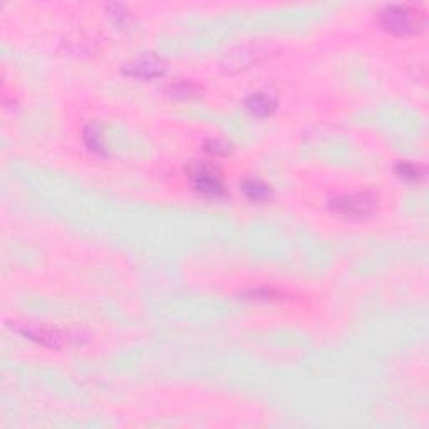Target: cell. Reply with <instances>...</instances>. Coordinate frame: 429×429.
Listing matches in <instances>:
<instances>
[{
  "instance_id": "obj_1",
  "label": "cell",
  "mask_w": 429,
  "mask_h": 429,
  "mask_svg": "<svg viewBox=\"0 0 429 429\" xmlns=\"http://www.w3.org/2000/svg\"><path fill=\"white\" fill-rule=\"evenodd\" d=\"M381 20L388 31L397 36H407V34L418 32L424 25V12L419 7L409 6V4H393L384 7L381 12Z\"/></svg>"
},
{
  "instance_id": "obj_2",
  "label": "cell",
  "mask_w": 429,
  "mask_h": 429,
  "mask_svg": "<svg viewBox=\"0 0 429 429\" xmlns=\"http://www.w3.org/2000/svg\"><path fill=\"white\" fill-rule=\"evenodd\" d=\"M334 213L347 218H366L377 210V196L374 193L359 191L339 195L329 201Z\"/></svg>"
},
{
  "instance_id": "obj_3",
  "label": "cell",
  "mask_w": 429,
  "mask_h": 429,
  "mask_svg": "<svg viewBox=\"0 0 429 429\" xmlns=\"http://www.w3.org/2000/svg\"><path fill=\"white\" fill-rule=\"evenodd\" d=\"M190 177L196 190L205 193V195L218 196L223 193V183L220 175H218L212 166L203 165V163H195L190 168Z\"/></svg>"
},
{
  "instance_id": "obj_4",
  "label": "cell",
  "mask_w": 429,
  "mask_h": 429,
  "mask_svg": "<svg viewBox=\"0 0 429 429\" xmlns=\"http://www.w3.org/2000/svg\"><path fill=\"white\" fill-rule=\"evenodd\" d=\"M264 55V50L260 49V46H253V44H245V46H238L237 49L230 50L229 54L225 55V69L226 71H240V69H247L250 67L253 62H257L259 59Z\"/></svg>"
},
{
  "instance_id": "obj_5",
  "label": "cell",
  "mask_w": 429,
  "mask_h": 429,
  "mask_svg": "<svg viewBox=\"0 0 429 429\" xmlns=\"http://www.w3.org/2000/svg\"><path fill=\"white\" fill-rule=\"evenodd\" d=\"M165 62L161 59L154 57V55H143V57L135 59V61L124 66L126 74L141 77V79H153V77L165 74Z\"/></svg>"
},
{
  "instance_id": "obj_6",
  "label": "cell",
  "mask_w": 429,
  "mask_h": 429,
  "mask_svg": "<svg viewBox=\"0 0 429 429\" xmlns=\"http://www.w3.org/2000/svg\"><path fill=\"white\" fill-rule=\"evenodd\" d=\"M19 330L25 337L32 339V341L46 347H53V349H59V347L66 346L67 342L66 336L59 332V330L42 327V325H24V327H19Z\"/></svg>"
},
{
  "instance_id": "obj_7",
  "label": "cell",
  "mask_w": 429,
  "mask_h": 429,
  "mask_svg": "<svg viewBox=\"0 0 429 429\" xmlns=\"http://www.w3.org/2000/svg\"><path fill=\"white\" fill-rule=\"evenodd\" d=\"M247 109L255 116H268L275 107V101L265 93H255L245 101Z\"/></svg>"
},
{
  "instance_id": "obj_8",
  "label": "cell",
  "mask_w": 429,
  "mask_h": 429,
  "mask_svg": "<svg viewBox=\"0 0 429 429\" xmlns=\"http://www.w3.org/2000/svg\"><path fill=\"white\" fill-rule=\"evenodd\" d=\"M242 191H243V195H245L247 198L252 201L267 200L270 196V193H272L267 183H264L261 179H257V178L245 179V182L242 183Z\"/></svg>"
},
{
  "instance_id": "obj_9",
  "label": "cell",
  "mask_w": 429,
  "mask_h": 429,
  "mask_svg": "<svg viewBox=\"0 0 429 429\" xmlns=\"http://www.w3.org/2000/svg\"><path fill=\"white\" fill-rule=\"evenodd\" d=\"M396 173L401 178L409 179V182H414V179H419L423 177V168L418 165H413V163L401 161L396 165Z\"/></svg>"
},
{
  "instance_id": "obj_10",
  "label": "cell",
  "mask_w": 429,
  "mask_h": 429,
  "mask_svg": "<svg viewBox=\"0 0 429 429\" xmlns=\"http://www.w3.org/2000/svg\"><path fill=\"white\" fill-rule=\"evenodd\" d=\"M198 91H200V86H196L193 83H186V81H182V83L171 86V94L178 97L193 96V94H196Z\"/></svg>"
},
{
  "instance_id": "obj_11",
  "label": "cell",
  "mask_w": 429,
  "mask_h": 429,
  "mask_svg": "<svg viewBox=\"0 0 429 429\" xmlns=\"http://www.w3.org/2000/svg\"><path fill=\"white\" fill-rule=\"evenodd\" d=\"M84 138H86V143L89 144V148L94 149V151H97V153H104L102 151V144H101V135H100V131H97L96 126H89L84 132Z\"/></svg>"
},
{
  "instance_id": "obj_12",
  "label": "cell",
  "mask_w": 429,
  "mask_h": 429,
  "mask_svg": "<svg viewBox=\"0 0 429 429\" xmlns=\"http://www.w3.org/2000/svg\"><path fill=\"white\" fill-rule=\"evenodd\" d=\"M229 144L222 139H208L207 141V151L213 154H226L229 153Z\"/></svg>"
}]
</instances>
